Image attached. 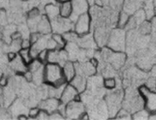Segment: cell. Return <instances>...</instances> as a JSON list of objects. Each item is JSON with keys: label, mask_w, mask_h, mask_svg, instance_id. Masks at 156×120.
I'll return each mask as SVG.
<instances>
[{"label": "cell", "mask_w": 156, "mask_h": 120, "mask_svg": "<svg viewBox=\"0 0 156 120\" xmlns=\"http://www.w3.org/2000/svg\"><path fill=\"white\" fill-rule=\"evenodd\" d=\"M116 118L119 119H130L132 118V115L130 113L125 109H122L119 110L116 115Z\"/></svg>", "instance_id": "26"}, {"label": "cell", "mask_w": 156, "mask_h": 120, "mask_svg": "<svg viewBox=\"0 0 156 120\" xmlns=\"http://www.w3.org/2000/svg\"><path fill=\"white\" fill-rule=\"evenodd\" d=\"M23 76L26 81L28 82H31L33 80V74L29 70H27L23 73Z\"/></svg>", "instance_id": "34"}, {"label": "cell", "mask_w": 156, "mask_h": 120, "mask_svg": "<svg viewBox=\"0 0 156 120\" xmlns=\"http://www.w3.org/2000/svg\"><path fill=\"white\" fill-rule=\"evenodd\" d=\"M17 56H18V54H16V53L13 51H11L10 52L8 53V54H7L8 60H9L10 62L14 60L17 57Z\"/></svg>", "instance_id": "36"}, {"label": "cell", "mask_w": 156, "mask_h": 120, "mask_svg": "<svg viewBox=\"0 0 156 120\" xmlns=\"http://www.w3.org/2000/svg\"><path fill=\"white\" fill-rule=\"evenodd\" d=\"M42 35H49L52 32L51 23L45 14L41 16L37 25L36 32Z\"/></svg>", "instance_id": "13"}, {"label": "cell", "mask_w": 156, "mask_h": 120, "mask_svg": "<svg viewBox=\"0 0 156 120\" xmlns=\"http://www.w3.org/2000/svg\"><path fill=\"white\" fill-rule=\"evenodd\" d=\"M103 84L105 88L109 90H112L116 88L117 82L114 77H108L104 78Z\"/></svg>", "instance_id": "24"}, {"label": "cell", "mask_w": 156, "mask_h": 120, "mask_svg": "<svg viewBox=\"0 0 156 120\" xmlns=\"http://www.w3.org/2000/svg\"><path fill=\"white\" fill-rule=\"evenodd\" d=\"M152 32V27H151V21L146 20L144 21L143 23L139 25V33L144 35H148Z\"/></svg>", "instance_id": "23"}, {"label": "cell", "mask_w": 156, "mask_h": 120, "mask_svg": "<svg viewBox=\"0 0 156 120\" xmlns=\"http://www.w3.org/2000/svg\"><path fill=\"white\" fill-rule=\"evenodd\" d=\"M101 53L103 59L106 61L109 66L115 70H119L125 65L127 55L123 52H116L107 47L104 48Z\"/></svg>", "instance_id": "3"}, {"label": "cell", "mask_w": 156, "mask_h": 120, "mask_svg": "<svg viewBox=\"0 0 156 120\" xmlns=\"http://www.w3.org/2000/svg\"><path fill=\"white\" fill-rule=\"evenodd\" d=\"M48 51L47 49L42 50L39 52L37 59L42 62L43 64H47V59H48Z\"/></svg>", "instance_id": "27"}, {"label": "cell", "mask_w": 156, "mask_h": 120, "mask_svg": "<svg viewBox=\"0 0 156 120\" xmlns=\"http://www.w3.org/2000/svg\"><path fill=\"white\" fill-rule=\"evenodd\" d=\"M60 100L61 103L64 105H67L74 100L81 101L80 93L69 83L64 87L60 98Z\"/></svg>", "instance_id": "9"}, {"label": "cell", "mask_w": 156, "mask_h": 120, "mask_svg": "<svg viewBox=\"0 0 156 120\" xmlns=\"http://www.w3.org/2000/svg\"><path fill=\"white\" fill-rule=\"evenodd\" d=\"M11 62L12 63V68L16 73H22L23 75V73L28 70L27 66L23 63L19 55H18L17 57L14 60L12 61Z\"/></svg>", "instance_id": "19"}, {"label": "cell", "mask_w": 156, "mask_h": 120, "mask_svg": "<svg viewBox=\"0 0 156 120\" xmlns=\"http://www.w3.org/2000/svg\"><path fill=\"white\" fill-rule=\"evenodd\" d=\"M78 91L79 93H81L86 90L87 84V78L85 76L76 74L74 77L69 82Z\"/></svg>", "instance_id": "14"}, {"label": "cell", "mask_w": 156, "mask_h": 120, "mask_svg": "<svg viewBox=\"0 0 156 120\" xmlns=\"http://www.w3.org/2000/svg\"><path fill=\"white\" fill-rule=\"evenodd\" d=\"M143 6V9L145 13L147 20L151 21V19L156 16V8L154 0H144Z\"/></svg>", "instance_id": "16"}, {"label": "cell", "mask_w": 156, "mask_h": 120, "mask_svg": "<svg viewBox=\"0 0 156 120\" xmlns=\"http://www.w3.org/2000/svg\"><path fill=\"white\" fill-rule=\"evenodd\" d=\"M143 100L144 109L151 115L156 114V91L151 90L145 84L140 85L138 89Z\"/></svg>", "instance_id": "4"}, {"label": "cell", "mask_w": 156, "mask_h": 120, "mask_svg": "<svg viewBox=\"0 0 156 120\" xmlns=\"http://www.w3.org/2000/svg\"><path fill=\"white\" fill-rule=\"evenodd\" d=\"M68 59V55L65 48L48 51L47 63L57 64L62 66Z\"/></svg>", "instance_id": "11"}, {"label": "cell", "mask_w": 156, "mask_h": 120, "mask_svg": "<svg viewBox=\"0 0 156 120\" xmlns=\"http://www.w3.org/2000/svg\"><path fill=\"white\" fill-rule=\"evenodd\" d=\"M92 19L89 13L81 15L74 23L73 31L79 36L91 32Z\"/></svg>", "instance_id": "6"}, {"label": "cell", "mask_w": 156, "mask_h": 120, "mask_svg": "<svg viewBox=\"0 0 156 120\" xmlns=\"http://www.w3.org/2000/svg\"><path fill=\"white\" fill-rule=\"evenodd\" d=\"M32 43L30 39H21V48H30L31 47Z\"/></svg>", "instance_id": "33"}, {"label": "cell", "mask_w": 156, "mask_h": 120, "mask_svg": "<svg viewBox=\"0 0 156 120\" xmlns=\"http://www.w3.org/2000/svg\"><path fill=\"white\" fill-rule=\"evenodd\" d=\"M71 3L73 8V13L70 19L73 23L79 16L89 13L90 5L87 0H72Z\"/></svg>", "instance_id": "10"}, {"label": "cell", "mask_w": 156, "mask_h": 120, "mask_svg": "<svg viewBox=\"0 0 156 120\" xmlns=\"http://www.w3.org/2000/svg\"><path fill=\"white\" fill-rule=\"evenodd\" d=\"M44 82L50 86L61 87L68 84L61 66L54 63L45 64L44 68Z\"/></svg>", "instance_id": "1"}, {"label": "cell", "mask_w": 156, "mask_h": 120, "mask_svg": "<svg viewBox=\"0 0 156 120\" xmlns=\"http://www.w3.org/2000/svg\"><path fill=\"white\" fill-rule=\"evenodd\" d=\"M130 16V15L126 13L125 11L121 12L119 16L117 17V28L121 29H125V27L129 21Z\"/></svg>", "instance_id": "20"}, {"label": "cell", "mask_w": 156, "mask_h": 120, "mask_svg": "<svg viewBox=\"0 0 156 120\" xmlns=\"http://www.w3.org/2000/svg\"><path fill=\"white\" fill-rule=\"evenodd\" d=\"M60 104V99L54 97H49L41 103L39 108L50 114L52 112L58 111Z\"/></svg>", "instance_id": "12"}, {"label": "cell", "mask_w": 156, "mask_h": 120, "mask_svg": "<svg viewBox=\"0 0 156 120\" xmlns=\"http://www.w3.org/2000/svg\"><path fill=\"white\" fill-rule=\"evenodd\" d=\"M62 67L63 72L65 77L66 80L68 83L70 82L76 75L75 64L72 61L68 60L66 62Z\"/></svg>", "instance_id": "15"}, {"label": "cell", "mask_w": 156, "mask_h": 120, "mask_svg": "<svg viewBox=\"0 0 156 120\" xmlns=\"http://www.w3.org/2000/svg\"><path fill=\"white\" fill-rule=\"evenodd\" d=\"M85 105L81 101L74 100L66 105L65 118L69 119H80L85 112Z\"/></svg>", "instance_id": "7"}, {"label": "cell", "mask_w": 156, "mask_h": 120, "mask_svg": "<svg viewBox=\"0 0 156 120\" xmlns=\"http://www.w3.org/2000/svg\"><path fill=\"white\" fill-rule=\"evenodd\" d=\"M21 1H23V2H26L27 0H20Z\"/></svg>", "instance_id": "41"}, {"label": "cell", "mask_w": 156, "mask_h": 120, "mask_svg": "<svg viewBox=\"0 0 156 120\" xmlns=\"http://www.w3.org/2000/svg\"><path fill=\"white\" fill-rule=\"evenodd\" d=\"M107 47L116 52H123L126 48V33L124 29L116 28L110 32Z\"/></svg>", "instance_id": "2"}, {"label": "cell", "mask_w": 156, "mask_h": 120, "mask_svg": "<svg viewBox=\"0 0 156 120\" xmlns=\"http://www.w3.org/2000/svg\"><path fill=\"white\" fill-rule=\"evenodd\" d=\"M123 98V93L121 91L115 92L107 96L105 103L110 116H116L117 112L121 109Z\"/></svg>", "instance_id": "5"}, {"label": "cell", "mask_w": 156, "mask_h": 120, "mask_svg": "<svg viewBox=\"0 0 156 120\" xmlns=\"http://www.w3.org/2000/svg\"><path fill=\"white\" fill-rule=\"evenodd\" d=\"M50 114L45 111L41 109L39 115H38L37 119H39V120H47V119H49Z\"/></svg>", "instance_id": "32"}, {"label": "cell", "mask_w": 156, "mask_h": 120, "mask_svg": "<svg viewBox=\"0 0 156 120\" xmlns=\"http://www.w3.org/2000/svg\"><path fill=\"white\" fill-rule=\"evenodd\" d=\"M18 118L19 120H25L28 119L29 118H28L25 114H20V115H18Z\"/></svg>", "instance_id": "37"}, {"label": "cell", "mask_w": 156, "mask_h": 120, "mask_svg": "<svg viewBox=\"0 0 156 120\" xmlns=\"http://www.w3.org/2000/svg\"><path fill=\"white\" fill-rule=\"evenodd\" d=\"M45 14L49 19L50 21L54 20L60 17L59 6L56 5L54 3H48L45 6Z\"/></svg>", "instance_id": "17"}, {"label": "cell", "mask_w": 156, "mask_h": 120, "mask_svg": "<svg viewBox=\"0 0 156 120\" xmlns=\"http://www.w3.org/2000/svg\"><path fill=\"white\" fill-rule=\"evenodd\" d=\"M65 117L63 116L59 111H55L50 114L49 115V119H53V120H61L64 119Z\"/></svg>", "instance_id": "31"}, {"label": "cell", "mask_w": 156, "mask_h": 120, "mask_svg": "<svg viewBox=\"0 0 156 120\" xmlns=\"http://www.w3.org/2000/svg\"><path fill=\"white\" fill-rule=\"evenodd\" d=\"M8 78L6 76H2L0 77V86L5 87L8 84Z\"/></svg>", "instance_id": "35"}, {"label": "cell", "mask_w": 156, "mask_h": 120, "mask_svg": "<svg viewBox=\"0 0 156 120\" xmlns=\"http://www.w3.org/2000/svg\"><path fill=\"white\" fill-rule=\"evenodd\" d=\"M53 33L63 35L67 32L73 30L74 23L69 18H63L61 17L50 21Z\"/></svg>", "instance_id": "8"}, {"label": "cell", "mask_w": 156, "mask_h": 120, "mask_svg": "<svg viewBox=\"0 0 156 120\" xmlns=\"http://www.w3.org/2000/svg\"><path fill=\"white\" fill-rule=\"evenodd\" d=\"M41 111L39 107H33L29 110L28 115L31 118H37Z\"/></svg>", "instance_id": "28"}, {"label": "cell", "mask_w": 156, "mask_h": 120, "mask_svg": "<svg viewBox=\"0 0 156 120\" xmlns=\"http://www.w3.org/2000/svg\"><path fill=\"white\" fill-rule=\"evenodd\" d=\"M41 16V13L37 8H32L27 13V19L34 18Z\"/></svg>", "instance_id": "30"}, {"label": "cell", "mask_w": 156, "mask_h": 120, "mask_svg": "<svg viewBox=\"0 0 156 120\" xmlns=\"http://www.w3.org/2000/svg\"><path fill=\"white\" fill-rule=\"evenodd\" d=\"M72 0H56V1H57V2L59 4L61 3L65 2H68V1H71Z\"/></svg>", "instance_id": "38"}, {"label": "cell", "mask_w": 156, "mask_h": 120, "mask_svg": "<svg viewBox=\"0 0 156 120\" xmlns=\"http://www.w3.org/2000/svg\"><path fill=\"white\" fill-rule=\"evenodd\" d=\"M51 38L57 44V49L60 50L65 48L67 42L63 35L57 33H53L51 35Z\"/></svg>", "instance_id": "22"}, {"label": "cell", "mask_w": 156, "mask_h": 120, "mask_svg": "<svg viewBox=\"0 0 156 120\" xmlns=\"http://www.w3.org/2000/svg\"><path fill=\"white\" fill-rule=\"evenodd\" d=\"M18 55L27 66H29L34 60L30 53V48H21L19 51Z\"/></svg>", "instance_id": "21"}, {"label": "cell", "mask_w": 156, "mask_h": 120, "mask_svg": "<svg viewBox=\"0 0 156 120\" xmlns=\"http://www.w3.org/2000/svg\"><path fill=\"white\" fill-rule=\"evenodd\" d=\"M110 5L114 9H119L122 7L124 0H108Z\"/></svg>", "instance_id": "29"}, {"label": "cell", "mask_w": 156, "mask_h": 120, "mask_svg": "<svg viewBox=\"0 0 156 120\" xmlns=\"http://www.w3.org/2000/svg\"><path fill=\"white\" fill-rule=\"evenodd\" d=\"M60 16L63 18H69L73 13L71 1L61 3L59 5Z\"/></svg>", "instance_id": "18"}, {"label": "cell", "mask_w": 156, "mask_h": 120, "mask_svg": "<svg viewBox=\"0 0 156 120\" xmlns=\"http://www.w3.org/2000/svg\"><path fill=\"white\" fill-rule=\"evenodd\" d=\"M87 1H88L89 5H90V6H91V5H92L95 2V0H87Z\"/></svg>", "instance_id": "39"}, {"label": "cell", "mask_w": 156, "mask_h": 120, "mask_svg": "<svg viewBox=\"0 0 156 120\" xmlns=\"http://www.w3.org/2000/svg\"><path fill=\"white\" fill-rule=\"evenodd\" d=\"M154 5H155V8H156V0H154Z\"/></svg>", "instance_id": "40"}, {"label": "cell", "mask_w": 156, "mask_h": 120, "mask_svg": "<svg viewBox=\"0 0 156 120\" xmlns=\"http://www.w3.org/2000/svg\"><path fill=\"white\" fill-rule=\"evenodd\" d=\"M150 115L145 109H140L133 113L132 115V118L134 120H146L148 119Z\"/></svg>", "instance_id": "25"}]
</instances>
